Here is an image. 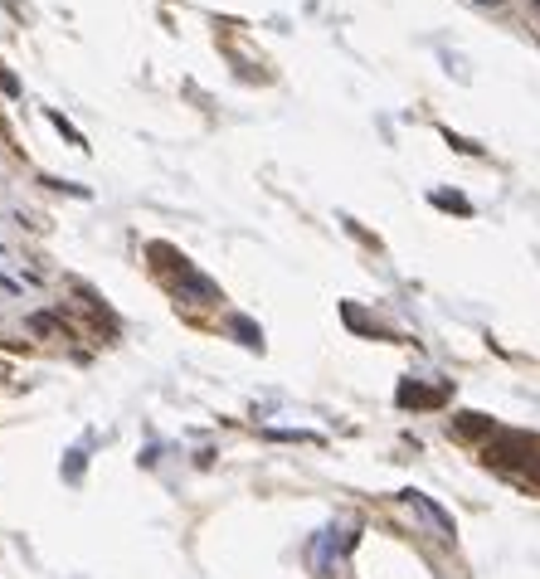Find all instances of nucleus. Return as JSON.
Returning a JSON list of instances; mask_svg holds the SVG:
<instances>
[{"label":"nucleus","instance_id":"obj_1","mask_svg":"<svg viewBox=\"0 0 540 579\" xmlns=\"http://www.w3.org/2000/svg\"><path fill=\"white\" fill-rule=\"evenodd\" d=\"M482 5H497V0H482Z\"/></svg>","mask_w":540,"mask_h":579}]
</instances>
